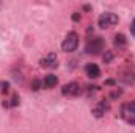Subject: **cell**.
Here are the masks:
<instances>
[{"mask_svg": "<svg viewBox=\"0 0 135 133\" xmlns=\"http://www.w3.org/2000/svg\"><path fill=\"white\" fill-rule=\"evenodd\" d=\"M41 86H42V81H41V80H33V81H32V88H33V91H38Z\"/></svg>", "mask_w": 135, "mask_h": 133, "instance_id": "obj_13", "label": "cell"}, {"mask_svg": "<svg viewBox=\"0 0 135 133\" xmlns=\"http://www.w3.org/2000/svg\"><path fill=\"white\" fill-rule=\"evenodd\" d=\"M16 105H19V96H17V94H14V96H13L9 106H16Z\"/></svg>", "mask_w": 135, "mask_h": 133, "instance_id": "obj_15", "label": "cell"}, {"mask_svg": "<svg viewBox=\"0 0 135 133\" xmlns=\"http://www.w3.org/2000/svg\"><path fill=\"white\" fill-rule=\"evenodd\" d=\"M113 60V53L112 52H105V55H104V63H110Z\"/></svg>", "mask_w": 135, "mask_h": 133, "instance_id": "obj_14", "label": "cell"}, {"mask_svg": "<svg viewBox=\"0 0 135 133\" xmlns=\"http://www.w3.org/2000/svg\"><path fill=\"white\" fill-rule=\"evenodd\" d=\"M110 110V105H108V102L107 100H101L98 105H96V108L93 110V114L96 116V117H102L107 111Z\"/></svg>", "mask_w": 135, "mask_h": 133, "instance_id": "obj_7", "label": "cell"}, {"mask_svg": "<svg viewBox=\"0 0 135 133\" xmlns=\"http://www.w3.org/2000/svg\"><path fill=\"white\" fill-rule=\"evenodd\" d=\"M9 91V83L8 81H0V93H8Z\"/></svg>", "mask_w": 135, "mask_h": 133, "instance_id": "obj_12", "label": "cell"}, {"mask_svg": "<svg viewBox=\"0 0 135 133\" xmlns=\"http://www.w3.org/2000/svg\"><path fill=\"white\" fill-rule=\"evenodd\" d=\"M131 32H132V34L135 36V19L132 21V25H131Z\"/></svg>", "mask_w": 135, "mask_h": 133, "instance_id": "obj_18", "label": "cell"}, {"mask_svg": "<svg viewBox=\"0 0 135 133\" xmlns=\"http://www.w3.org/2000/svg\"><path fill=\"white\" fill-rule=\"evenodd\" d=\"M113 44H115V47H116V49H124V47H126V44H127V39H126V36H124L123 33H118V34H115Z\"/></svg>", "mask_w": 135, "mask_h": 133, "instance_id": "obj_10", "label": "cell"}, {"mask_svg": "<svg viewBox=\"0 0 135 133\" xmlns=\"http://www.w3.org/2000/svg\"><path fill=\"white\" fill-rule=\"evenodd\" d=\"M85 50H86V53H90V55H99L102 50H104V39L102 38H91L88 42H86V45H85Z\"/></svg>", "mask_w": 135, "mask_h": 133, "instance_id": "obj_2", "label": "cell"}, {"mask_svg": "<svg viewBox=\"0 0 135 133\" xmlns=\"http://www.w3.org/2000/svg\"><path fill=\"white\" fill-rule=\"evenodd\" d=\"M77 47H79V34L75 32H69L61 42V49L65 52H74L77 50Z\"/></svg>", "mask_w": 135, "mask_h": 133, "instance_id": "obj_1", "label": "cell"}, {"mask_svg": "<svg viewBox=\"0 0 135 133\" xmlns=\"http://www.w3.org/2000/svg\"><path fill=\"white\" fill-rule=\"evenodd\" d=\"M57 83H58V78H57L54 74L46 75V77H44V80H42V85H44V88H47V89L55 88V86H57Z\"/></svg>", "mask_w": 135, "mask_h": 133, "instance_id": "obj_9", "label": "cell"}, {"mask_svg": "<svg viewBox=\"0 0 135 133\" xmlns=\"http://www.w3.org/2000/svg\"><path fill=\"white\" fill-rule=\"evenodd\" d=\"M118 24V16L115 14V13H104L99 16V19H98V25L101 27V28H112L113 25H116Z\"/></svg>", "mask_w": 135, "mask_h": 133, "instance_id": "obj_4", "label": "cell"}, {"mask_svg": "<svg viewBox=\"0 0 135 133\" xmlns=\"http://www.w3.org/2000/svg\"><path fill=\"white\" fill-rule=\"evenodd\" d=\"M121 94H123V91H121V89H118V91H115V93H112V94H110V97H113V99H115V97H119Z\"/></svg>", "mask_w": 135, "mask_h": 133, "instance_id": "obj_17", "label": "cell"}, {"mask_svg": "<svg viewBox=\"0 0 135 133\" xmlns=\"http://www.w3.org/2000/svg\"><path fill=\"white\" fill-rule=\"evenodd\" d=\"M121 117L127 124H135V102H127L121 106Z\"/></svg>", "mask_w": 135, "mask_h": 133, "instance_id": "obj_3", "label": "cell"}, {"mask_svg": "<svg viewBox=\"0 0 135 133\" xmlns=\"http://www.w3.org/2000/svg\"><path fill=\"white\" fill-rule=\"evenodd\" d=\"M39 66H41V67H46V69L57 67V55L52 52V53H49L47 57L41 58V60H39Z\"/></svg>", "mask_w": 135, "mask_h": 133, "instance_id": "obj_6", "label": "cell"}, {"mask_svg": "<svg viewBox=\"0 0 135 133\" xmlns=\"http://www.w3.org/2000/svg\"><path fill=\"white\" fill-rule=\"evenodd\" d=\"M61 94L68 96V97H74V96H79L80 94V85L77 81H71L66 83L63 88H61Z\"/></svg>", "mask_w": 135, "mask_h": 133, "instance_id": "obj_5", "label": "cell"}, {"mask_svg": "<svg viewBox=\"0 0 135 133\" xmlns=\"http://www.w3.org/2000/svg\"><path fill=\"white\" fill-rule=\"evenodd\" d=\"M85 74H86L90 78H98V77H101V69H99L98 64L90 63V64L85 66Z\"/></svg>", "mask_w": 135, "mask_h": 133, "instance_id": "obj_8", "label": "cell"}, {"mask_svg": "<svg viewBox=\"0 0 135 133\" xmlns=\"http://www.w3.org/2000/svg\"><path fill=\"white\" fill-rule=\"evenodd\" d=\"M105 85H108V86H112V85H115V80H107V81H105Z\"/></svg>", "mask_w": 135, "mask_h": 133, "instance_id": "obj_19", "label": "cell"}, {"mask_svg": "<svg viewBox=\"0 0 135 133\" xmlns=\"http://www.w3.org/2000/svg\"><path fill=\"white\" fill-rule=\"evenodd\" d=\"M119 80L124 81L126 85H131V83L135 81V74L132 72V70H124V72L119 75Z\"/></svg>", "mask_w": 135, "mask_h": 133, "instance_id": "obj_11", "label": "cell"}, {"mask_svg": "<svg viewBox=\"0 0 135 133\" xmlns=\"http://www.w3.org/2000/svg\"><path fill=\"white\" fill-rule=\"evenodd\" d=\"M80 17H82V16H80V13H74V14H72V21H74V22H79V21H80Z\"/></svg>", "mask_w": 135, "mask_h": 133, "instance_id": "obj_16", "label": "cell"}]
</instances>
